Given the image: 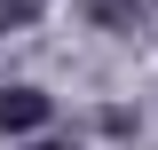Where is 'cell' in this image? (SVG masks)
Segmentation results:
<instances>
[{
    "mask_svg": "<svg viewBox=\"0 0 158 150\" xmlns=\"http://www.w3.org/2000/svg\"><path fill=\"white\" fill-rule=\"evenodd\" d=\"M48 119V95L40 87H8L0 95V134H24V127H40Z\"/></svg>",
    "mask_w": 158,
    "mask_h": 150,
    "instance_id": "obj_1",
    "label": "cell"
}]
</instances>
